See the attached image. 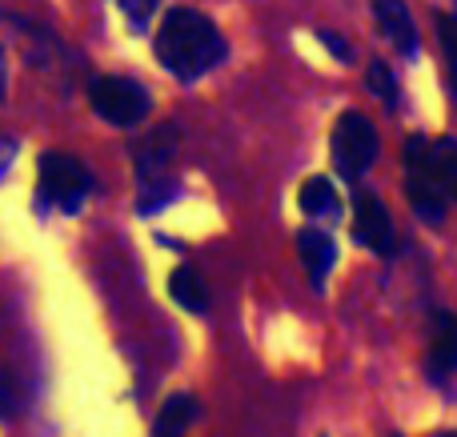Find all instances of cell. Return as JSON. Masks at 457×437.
<instances>
[{
    "instance_id": "1",
    "label": "cell",
    "mask_w": 457,
    "mask_h": 437,
    "mask_svg": "<svg viewBox=\"0 0 457 437\" xmlns=\"http://www.w3.org/2000/svg\"><path fill=\"white\" fill-rule=\"evenodd\" d=\"M157 56L173 77L193 80L225 61V37L197 8H169L157 29Z\"/></svg>"
},
{
    "instance_id": "10",
    "label": "cell",
    "mask_w": 457,
    "mask_h": 437,
    "mask_svg": "<svg viewBox=\"0 0 457 437\" xmlns=\"http://www.w3.org/2000/svg\"><path fill=\"white\" fill-rule=\"evenodd\" d=\"M169 293H173V301L181 305V309H189V313H205L209 309V289H205V281H201V273L189 269V265L173 269V277H169Z\"/></svg>"
},
{
    "instance_id": "5",
    "label": "cell",
    "mask_w": 457,
    "mask_h": 437,
    "mask_svg": "<svg viewBox=\"0 0 457 437\" xmlns=\"http://www.w3.org/2000/svg\"><path fill=\"white\" fill-rule=\"evenodd\" d=\"M378 161V128L361 112H345L333 125V165L345 181H357Z\"/></svg>"
},
{
    "instance_id": "16",
    "label": "cell",
    "mask_w": 457,
    "mask_h": 437,
    "mask_svg": "<svg viewBox=\"0 0 457 437\" xmlns=\"http://www.w3.org/2000/svg\"><path fill=\"white\" fill-rule=\"evenodd\" d=\"M437 37H442V48H445V61H450V72H453V85H457V16H442V21H437Z\"/></svg>"
},
{
    "instance_id": "7",
    "label": "cell",
    "mask_w": 457,
    "mask_h": 437,
    "mask_svg": "<svg viewBox=\"0 0 457 437\" xmlns=\"http://www.w3.org/2000/svg\"><path fill=\"white\" fill-rule=\"evenodd\" d=\"M353 237L361 241L365 249L381 253V257H389L397 249L394 221H389L386 205H381L373 193H357V197H353Z\"/></svg>"
},
{
    "instance_id": "15",
    "label": "cell",
    "mask_w": 457,
    "mask_h": 437,
    "mask_svg": "<svg viewBox=\"0 0 457 437\" xmlns=\"http://www.w3.org/2000/svg\"><path fill=\"white\" fill-rule=\"evenodd\" d=\"M370 88L381 96V101L389 104V109H394V104H397V85H394V72H389L381 61H373V64H370Z\"/></svg>"
},
{
    "instance_id": "12",
    "label": "cell",
    "mask_w": 457,
    "mask_h": 437,
    "mask_svg": "<svg viewBox=\"0 0 457 437\" xmlns=\"http://www.w3.org/2000/svg\"><path fill=\"white\" fill-rule=\"evenodd\" d=\"M429 358H434L437 369H457V317H453V313H437V317H434Z\"/></svg>"
},
{
    "instance_id": "2",
    "label": "cell",
    "mask_w": 457,
    "mask_h": 437,
    "mask_svg": "<svg viewBox=\"0 0 457 437\" xmlns=\"http://www.w3.org/2000/svg\"><path fill=\"white\" fill-rule=\"evenodd\" d=\"M405 189H410V201L413 209H418L421 221L429 225H442L445 213H450V189H445L442 173L434 169V161H429V144L421 141V136H413L410 144H405Z\"/></svg>"
},
{
    "instance_id": "11",
    "label": "cell",
    "mask_w": 457,
    "mask_h": 437,
    "mask_svg": "<svg viewBox=\"0 0 457 437\" xmlns=\"http://www.w3.org/2000/svg\"><path fill=\"white\" fill-rule=\"evenodd\" d=\"M193 414H197V401H193L189 393H173V398L161 406L157 425H153V437H185Z\"/></svg>"
},
{
    "instance_id": "4",
    "label": "cell",
    "mask_w": 457,
    "mask_h": 437,
    "mask_svg": "<svg viewBox=\"0 0 457 437\" xmlns=\"http://www.w3.org/2000/svg\"><path fill=\"white\" fill-rule=\"evenodd\" d=\"M88 189H93V177L77 157H69V153H45L40 157V197L48 205L77 213L88 201Z\"/></svg>"
},
{
    "instance_id": "3",
    "label": "cell",
    "mask_w": 457,
    "mask_h": 437,
    "mask_svg": "<svg viewBox=\"0 0 457 437\" xmlns=\"http://www.w3.org/2000/svg\"><path fill=\"white\" fill-rule=\"evenodd\" d=\"M173 153H177V136H173V125L157 128V133L149 136V141L137 149V177H141V209L149 213V209L165 205L169 197L177 193L173 177H169V165H173Z\"/></svg>"
},
{
    "instance_id": "14",
    "label": "cell",
    "mask_w": 457,
    "mask_h": 437,
    "mask_svg": "<svg viewBox=\"0 0 457 437\" xmlns=\"http://www.w3.org/2000/svg\"><path fill=\"white\" fill-rule=\"evenodd\" d=\"M429 161H434V169L442 173V181H445V189H450V197L457 201V144H453V141L429 144Z\"/></svg>"
},
{
    "instance_id": "18",
    "label": "cell",
    "mask_w": 457,
    "mask_h": 437,
    "mask_svg": "<svg viewBox=\"0 0 457 437\" xmlns=\"http://www.w3.org/2000/svg\"><path fill=\"white\" fill-rule=\"evenodd\" d=\"M8 93V64H4V48H0V101Z\"/></svg>"
},
{
    "instance_id": "9",
    "label": "cell",
    "mask_w": 457,
    "mask_h": 437,
    "mask_svg": "<svg viewBox=\"0 0 457 437\" xmlns=\"http://www.w3.org/2000/svg\"><path fill=\"white\" fill-rule=\"evenodd\" d=\"M297 249H301V261H305L309 281L321 289L325 277H329V269H333V261H337L333 237H329V233H321V229H305V233L297 237Z\"/></svg>"
},
{
    "instance_id": "17",
    "label": "cell",
    "mask_w": 457,
    "mask_h": 437,
    "mask_svg": "<svg viewBox=\"0 0 457 437\" xmlns=\"http://www.w3.org/2000/svg\"><path fill=\"white\" fill-rule=\"evenodd\" d=\"M117 8L129 16L133 29H145L153 21V12H157V0H117Z\"/></svg>"
},
{
    "instance_id": "8",
    "label": "cell",
    "mask_w": 457,
    "mask_h": 437,
    "mask_svg": "<svg viewBox=\"0 0 457 437\" xmlns=\"http://www.w3.org/2000/svg\"><path fill=\"white\" fill-rule=\"evenodd\" d=\"M373 16H378L386 40H394L397 53H405V56L418 53V29H413L410 8L402 0H373Z\"/></svg>"
},
{
    "instance_id": "6",
    "label": "cell",
    "mask_w": 457,
    "mask_h": 437,
    "mask_svg": "<svg viewBox=\"0 0 457 437\" xmlns=\"http://www.w3.org/2000/svg\"><path fill=\"white\" fill-rule=\"evenodd\" d=\"M88 101L117 128L137 125V120H145V112H149V93L129 77H96L93 85H88Z\"/></svg>"
},
{
    "instance_id": "13",
    "label": "cell",
    "mask_w": 457,
    "mask_h": 437,
    "mask_svg": "<svg viewBox=\"0 0 457 437\" xmlns=\"http://www.w3.org/2000/svg\"><path fill=\"white\" fill-rule=\"evenodd\" d=\"M301 209L309 217H337V193H333V185L325 177H309L301 185Z\"/></svg>"
}]
</instances>
